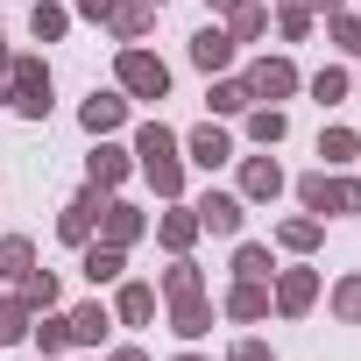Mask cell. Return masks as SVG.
Here are the masks:
<instances>
[{"label":"cell","instance_id":"6da1fadb","mask_svg":"<svg viewBox=\"0 0 361 361\" xmlns=\"http://www.w3.org/2000/svg\"><path fill=\"white\" fill-rule=\"evenodd\" d=\"M135 170L149 177V192L170 206V199H185V135H177L170 121H142L135 128Z\"/></svg>","mask_w":361,"mask_h":361},{"label":"cell","instance_id":"7a4b0ae2","mask_svg":"<svg viewBox=\"0 0 361 361\" xmlns=\"http://www.w3.org/2000/svg\"><path fill=\"white\" fill-rule=\"evenodd\" d=\"M0 106L22 114V121H50V106H57L50 64H43V57H15V64H8V78H0Z\"/></svg>","mask_w":361,"mask_h":361},{"label":"cell","instance_id":"3957f363","mask_svg":"<svg viewBox=\"0 0 361 361\" xmlns=\"http://www.w3.org/2000/svg\"><path fill=\"white\" fill-rule=\"evenodd\" d=\"M290 192H298V206L319 213V220H326V213H333V220H354V213H361V177H347V170H305Z\"/></svg>","mask_w":361,"mask_h":361},{"label":"cell","instance_id":"277c9868","mask_svg":"<svg viewBox=\"0 0 361 361\" xmlns=\"http://www.w3.org/2000/svg\"><path fill=\"white\" fill-rule=\"evenodd\" d=\"M114 85H121L128 99H170V64H163L156 50H142V43H121V57H114Z\"/></svg>","mask_w":361,"mask_h":361},{"label":"cell","instance_id":"5b68a950","mask_svg":"<svg viewBox=\"0 0 361 361\" xmlns=\"http://www.w3.org/2000/svg\"><path fill=\"white\" fill-rule=\"evenodd\" d=\"M319 290H326V276H319L312 262L276 269V276H269V312H276V319H305V312L319 305Z\"/></svg>","mask_w":361,"mask_h":361},{"label":"cell","instance_id":"8992f818","mask_svg":"<svg viewBox=\"0 0 361 361\" xmlns=\"http://www.w3.org/2000/svg\"><path fill=\"white\" fill-rule=\"evenodd\" d=\"M92 241H114V248H135V241H149V213H142L135 199L106 192V199H99V227H92Z\"/></svg>","mask_w":361,"mask_h":361},{"label":"cell","instance_id":"52a82bcc","mask_svg":"<svg viewBox=\"0 0 361 361\" xmlns=\"http://www.w3.org/2000/svg\"><path fill=\"white\" fill-rule=\"evenodd\" d=\"M128 177H135V149H121L114 135H99V142H92V156H85V185L106 199V192H121V185H128Z\"/></svg>","mask_w":361,"mask_h":361},{"label":"cell","instance_id":"ba28073f","mask_svg":"<svg viewBox=\"0 0 361 361\" xmlns=\"http://www.w3.org/2000/svg\"><path fill=\"white\" fill-rule=\"evenodd\" d=\"M192 213H199V234H213V241H241V227H248V199L241 192H206Z\"/></svg>","mask_w":361,"mask_h":361},{"label":"cell","instance_id":"9c48e42d","mask_svg":"<svg viewBox=\"0 0 361 361\" xmlns=\"http://www.w3.org/2000/svg\"><path fill=\"white\" fill-rule=\"evenodd\" d=\"M234 192H241L248 206H276V199L290 192V177H283V163H276V156H241V177H234Z\"/></svg>","mask_w":361,"mask_h":361},{"label":"cell","instance_id":"30bf717a","mask_svg":"<svg viewBox=\"0 0 361 361\" xmlns=\"http://www.w3.org/2000/svg\"><path fill=\"white\" fill-rule=\"evenodd\" d=\"M241 78H248V92H255V99H269V106H283V99H290V92L305 85L290 57H255V64H248Z\"/></svg>","mask_w":361,"mask_h":361},{"label":"cell","instance_id":"8fae6325","mask_svg":"<svg viewBox=\"0 0 361 361\" xmlns=\"http://www.w3.org/2000/svg\"><path fill=\"white\" fill-rule=\"evenodd\" d=\"M149 234H156L163 255H192V241H199V213H192L185 199H170V206L149 220Z\"/></svg>","mask_w":361,"mask_h":361},{"label":"cell","instance_id":"7c38bea8","mask_svg":"<svg viewBox=\"0 0 361 361\" xmlns=\"http://www.w3.org/2000/svg\"><path fill=\"white\" fill-rule=\"evenodd\" d=\"M78 128H85L92 142H99V135H121V128H128V92H121V85L99 92V85H92V99L78 106Z\"/></svg>","mask_w":361,"mask_h":361},{"label":"cell","instance_id":"4fadbf2b","mask_svg":"<svg viewBox=\"0 0 361 361\" xmlns=\"http://www.w3.org/2000/svg\"><path fill=\"white\" fill-rule=\"evenodd\" d=\"M185 163H199V170H220V163H234V135L206 114L192 135H185Z\"/></svg>","mask_w":361,"mask_h":361},{"label":"cell","instance_id":"5bb4252c","mask_svg":"<svg viewBox=\"0 0 361 361\" xmlns=\"http://www.w3.org/2000/svg\"><path fill=\"white\" fill-rule=\"evenodd\" d=\"M92 227H99V192L85 185L78 199H64V206H57V241H64V248H85V241H92Z\"/></svg>","mask_w":361,"mask_h":361},{"label":"cell","instance_id":"9a60e30c","mask_svg":"<svg viewBox=\"0 0 361 361\" xmlns=\"http://www.w3.org/2000/svg\"><path fill=\"white\" fill-rule=\"evenodd\" d=\"M220 312H227L234 326H262V319H269V283H262V276H234L227 298H220Z\"/></svg>","mask_w":361,"mask_h":361},{"label":"cell","instance_id":"2e32d148","mask_svg":"<svg viewBox=\"0 0 361 361\" xmlns=\"http://www.w3.org/2000/svg\"><path fill=\"white\" fill-rule=\"evenodd\" d=\"M185 57H192V64H199L206 78H220V71H234V36H227L220 22H206V29H199V36L185 43Z\"/></svg>","mask_w":361,"mask_h":361},{"label":"cell","instance_id":"e0dca14e","mask_svg":"<svg viewBox=\"0 0 361 361\" xmlns=\"http://www.w3.org/2000/svg\"><path fill=\"white\" fill-rule=\"evenodd\" d=\"M64 319H71V347H78V354H99L106 333H114V305H99V298H92V305H71Z\"/></svg>","mask_w":361,"mask_h":361},{"label":"cell","instance_id":"ac0fdd59","mask_svg":"<svg viewBox=\"0 0 361 361\" xmlns=\"http://www.w3.org/2000/svg\"><path fill=\"white\" fill-rule=\"evenodd\" d=\"M213 319H220V305H213L206 290L170 298V333H177V340H206V333H213Z\"/></svg>","mask_w":361,"mask_h":361},{"label":"cell","instance_id":"d6986e66","mask_svg":"<svg viewBox=\"0 0 361 361\" xmlns=\"http://www.w3.org/2000/svg\"><path fill=\"white\" fill-rule=\"evenodd\" d=\"M149 319H156V283L121 276L114 283V326H149Z\"/></svg>","mask_w":361,"mask_h":361},{"label":"cell","instance_id":"ffe728a7","mask_svg":"<svg viewBox=\"0 0 361 361\" xmlns=\"http://www.w3.org/2000/svg\"><path fill=\"white\" fill-rule=\"evenodd\" d=\"M78 269H85L92 290H99V283H121V276H128V248H114V241H85V248H78Z\"/></svg>","mask_w":361,"mask_h":361},{"label":"cell","instance_id":"44dd1931","mask_svg":"<svg viewBox=\"0 0 361 361\" xmlns=\"http://www.w3.org/2000/svg\"><path fill=\"white\" fill-rule=\"evenodd\" d=\"M156 15H163V8H149V0H114V8H106V29H114V43H142V36L156 29Z\"/></svg>","mask_w":361,"mask_h":361},{"label":"cell","instance_id":"7402d4cb","mask_svg":"<svg viewBox=\"0 0 361 361\" xmlns=\"http://www.w3.org/2000/svg\"><path fill=\"white\" fill-rule=\"evenodd\" d=\"M241 135H248L255 149H276V142L290 135V114H283V106H269V99H255V106L241 114Z\"/></svg>","mask_w":361,"mask_h":361},{"label":"cell","instance_id":"603a6c76","mask_svg":"<svg viewBox=\"0 0 361 361\" xmlns=\"http://www.w3.org/2000/svg\"><path fill=\"white\" fill-rule=\"evenodd\" d=\"M206 106H213V121H241L248 106H255V92H248V78H213V92H206Z\"/></svg>","mask_w":361,"mask_h":361},{"label":"cell","instance_id":"cb8c5ba5","mask_svg":"<svg viewBox=\"0 0 361 361\" xmlns=\"http://www.w3.org/2000/svg\"><path fill=\"white\" fill-rule=\"evenodd\" d=\"M326 241V220L319 213H290V220H276V248H290V255H312Z\"/></svg>","mask_w":361,"mask_h":361},{"label":"cell","instance_id":"d4e9b609","mask_svg":"<svg viewBox=\"0 0 361 361\" xmlns=\"http://www.w3.org/2000/svg\"><path fill=\"white\" fill-rule=\"evenodd\" d=\"M29 347L64 361V354H71V319H64V312H36V319H29Z\"/></svg>","mask_w":361,"mask_h":361},{"label":"cell","instance_id":"484cf974","mask_svg":"<svg viewBox=\"0 0 361 361\" xmlns=\"http://www.w3.org/2000/svg\"><path fill=\"white\" fill-rule=\"evenodd\" d=\"M192 290H206V269H199L192 255H170V269L156 276V298L170 305V298H192Z\"/></svg>","mask_w":361,"mask_h":361},{"label":"cell","instance_id":"4316f807","mask_svg":"<svg viewBox=\"0 0 361 361\" xmlns=\"http://www.w3.org/2000/svg\"><path fill=\"white\" fill-rule=\"evenodd\" d=\"M354 156H361V135H354V128H340V121L319 128V170H347Z\"/></svg>","mask_w":361,"mask_h":361},{"label":"cell","instance_id":"83f0119b","mask_svg":"<svg viewBox=\"0 0 361 361\" xmlns=\"http://www.w3.org/2000/svg\"><path fill=\"white\" fill-rule=\"evenodd\" d=\"M269 29H276L283 43H305V36L319 29V15L305 8V0H276V8H269Z\"/></svg>","mask_w":361,"mask_h":361},{"label":"cell","instance_id":"f1b7e54d","mask_svg":"<svg viewBox=\"0 0 361 361\" xmlns=\"http://www.w3.org/2000/svg\"><path fill=\"white\" fill-rule=\"evenodd\" d=\"M227 36H234V50L241 43H262L269 36V0H241V8L227 15Z\"/></svg>","mask_w":361,"mask_h":361},{"label":"cell","instance_id":"f546056e","mask_svg":"<svg viewBox=\"0 0 361 361\" xmlns=\"http://www.w3.org/2000/svg\"><path fill=\"white\" fill-rule=\"evenodd\" d=\"M36 269V241L29 234H0V283H22Z\"/></svg>","mask_w":361,"mask_h":361},{"label":"cell","instance_id":"4dcf8cb0","mask_svg":"<svg viewBox=\"0 0 361 361\" xmlns=\"http://www.w3.org/2000/svg\"><path fill=\"white\" fill-rule=\"evenodd\" d=\"M29 36H36V43H64V36H71V8L36 0V8H29Z\"/></svg>","mask_w":361,"mask_h":361},{"label":"cell","instance_id":"1f68e13d","mask_svg":"<svg viewBox=\"0 0 361 361\" xmlns=\"http://www.w3.org/2000/svg\"><path fill=\"white\" fill-rule=\"evenodd\" d=\"M15 290H22V305H29V312H57V298H64V283H57V276H50L43 262H36V269H29V276L15 283Z\"/></svg>","mask_w":361,"mask_h":361},{"label":"cell","instance_id":"d6a6232c","mask_svg":"<svg viewBox=\"0 0 361 361\" xmlns=\"http://www.w3.org/2000/svg\"><path fill=\"white\" fill-rule=\"evenodd\" d=\"M326 312H333L340 326H361V269H347V276L326 290Z\"/></svg>","mask_w":361,"mask_h":361},{"label":"cell","instance_id":"836d02e7","mask_svg":"<svg viewBox=\"0 0 361 361\" xmlns=\"http://www.w3.org/2000/svg\"><path fill=\"white\" fill-rule=\"evenodd\" d=\"M234 276H276V255H269V241H234V262H227Z\"/></svg>","mask_w":361,"mask_h":361},{"label":"cell","instance_id":"e575fe53","mask_svg":"<svg viewBox=\"0 0 361 361\" xmlns=\"http://www.w3.org/2000/svg\"><path fill=\"white\" fill-rule=\"evenodd\" d=\"M305 92H312V99H319V106H340V99H347V92H354V78H347V71H340V64H326V71H312V78H305Z\"/></svg>","mask_w":361,"mask_h":361},{"label":"cell","instance_id":"d590c367","mask_svg":"<svg viewBox=\"0 0 361 361\" xmlns=\"http://www.w3.org/2000/svg\"><path fill=\"white\" fill-rule=\"evenodd\" d=\"M29 305H22V290H8V298H0V347H15V340H29Z\"/></svg>","mask_w":361,"mask_h":361},{"label":"cell","instance_id":"8d00e7d4","mask_svg":"<svg viewBox=\"0 0 361 361\" xmlns=\"http://www.w3.org/2000/svg\"><path fill=\"white\" fill-rule=\"evenodd\" d=\"M326 43H333L340 57H361V15H347V8L326 15Z\"/></svg>","mask_w":361,"mask_h":361},{"label":"cell","instance_id":"74e56055","mask_svg":"<svg viewBox=\"0 0 361 361\" xmlns=\"http://www.w3.org/2000/svg\"><path fill=\"white\" fill-rule=\"evenodd\" d=\"M227 361H276V347L248 333V340H234V347H227Z\"/></svg>","mask_w":361,"mask_h":361},{"label":"cell","instance_id":"f35d334b","mask_svg":"<svg viewBox=\"0 0 361 361\" xmlns=\"http://www.w3.org/2000/svg\"><path fill=\"white\" fill-rule=\"evenodd\" d=\"M106 8L114 0H71V15H85V22H106Z\"/></svg>","mask_w":361,"mask_h":361},{"label":"cell","instance_id":"ab89813d","mask_svg":"<svg viewBox=\"0 0 361 361\" xmlns=\"http://www.w3.org/2000/svg\"><path fill=\"white\" fill-rule=\"evenodd\" d=\"M99 354H106V361H149V347H135V340H128V347H99Z\"/></svg>","mask_w":361,"mask_h":361},{"label":"cell","instance_id":"60d3db41","mask_svg":"<svg viewBox=\"0 0 361 361\" xmlns=\"http://www.w3.org/2000/svg\"><path fill=\"white\" fill-rule=\"evenodd\" d=\"M305 8H312V15H340V8H347V0H305Z\"/></svg>","mask_w":361,"mask_h":361},{"label":"cell","instance_id":"b9f144b4","mask_svg":"<svg viewBox=\"0 0 361 361\" xmlns=\"http://www.w3.org/2000/svg\"><path fill=\"white\" fill-rule=\"evenodd\" d=\"M206 8H213V15H234V8H241V0H206Z\"/></svg>","mask_w":361,"mask_h":361},{"label":"cell","instance_id":"7bdbcfd3","mask_svg":"<svg viewBox=\"0 0 361 361\" xmlns=\"http://www.w3.org/2000/svg\"><path fill=\"white\" fill-rule=\"evenodd\" d=\"M170 361H206V354H192V347H185V354H170Z\"/></svg>","mask_w":361,"mask_h":361},{"label":"cell","instance_id":"ee69618b","mask_svg":"<svg viewBox=\"0 0 361 361\" xmlns=\"http://www.w3.org/2000/svg\"><path fill=\"white\" fill-rule=\"evenodd\" d=\"M149 8H170V0H149Z\"/></svg>","mask_w":361,"mask_h":361},{"label":"cell","instance_id":"f6af8a7d","mask_svg":"<svg viewBox=\"0 0 361 361\" xmlns=\"http://www.w3.org/2000/svg\"><path fill=\"white\" fill-rule=\"evenodd\" d=\"M36 361H57V354H36Z\"/></svg>","mask_w":361,"mask_h":361},{"label":"cell","instance_id":"bcb514c9","mask_svg":"<svg viewBox=\"0 0 361 361\" xmlns=\"http://www.w3.org/2000/svg\"><path fill=\"white\" fill-rule=\"evenodd\" d=\"M85 361H106V354H85Z\"/></svg>","mask_w":361,"mask_h":361}]
</instances>
